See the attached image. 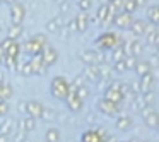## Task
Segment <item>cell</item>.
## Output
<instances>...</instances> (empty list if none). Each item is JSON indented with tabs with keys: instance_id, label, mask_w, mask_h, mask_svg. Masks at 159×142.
Instances as JSON below:
<instances>
[{
	"instance_id": "obj_1",
	"label": "cell",
	"mask_w": 159,
	"mask_h": 142,
	"mask_svg": "<svg viewBox=\"0 0 159 142\" xmlns=\"http://www.w3.org/2000/svg\"><path fill=\"white\" fill-rule=\"evenodd\" d=\"M50 93H52V96L57 98V99H67V96H69V93H70V84L67 82V79L62 76L53 77L52 84H50Z\"/></svg>"
},
{
	"instance_id": "obj_2",
	"label": "cell",
	"mask_w": 159,
	"mask_h": 142,
	"mask_svg": "<svg viewBox=\"0 0 159 142\" xmlns=\"http://www.w3.org/2000/svg\"><path fill=\"white\" fill-rule=\"evenodd\" d=\"M46 45V38L43 34H34L33 38H29L28 41L22 45V48H24L26 53H29V55H39V53L43 52V48H45Z\"/></svg>"
},
{
	"instance_id": "obj_3",
	"label": "cell",
	"mask_w": 159,
	"mask_h": 142,
	"mask_svg": "<svg viewBox=\"0 0 159 142\" xmlns=\"http://www.w3.org/2000/svg\"><path fill=\"white\" fill-rule=\"evenodd\" d=\"M9 12H11V21H12V24H21L22 19L26 17V9H24V5H22V4H17V2L11 4Z\"/></svg>"
},
{
	"instance_id": "obj_4",
	"label": "cell",
	"mask_w": 159,
	"mask_h": 142,
	"mask_svg": "<svg viewBox=\"0 0 159 142\" xmlns=\"http://www.w3.org/2000/svg\"><path fill=\"white\" fill-rule=\"evenodd\" d=\"M43 111H45V108H43V104L39 101H36V99L26 101V115H29L33 118H41Z\"/></svg>"
},
{
	"instance_id": "obj_5",
	"label": "cell",
	"mask_w": 159,
	"mask_h": 142,
	"mask_svg": "<svg viewBox=\"0 0 159 142\" xmlns=\"http://www.w3.org/2000/svg\"><path fill=\"white\" fill-rule=\"evenodd\" d=\"M39 55H41V58H43V62H45L46 67L53 65V63L57 62V58H58V53H57V50L53 48L52 45H48V43L45 45V48H43V52L39 53Z\"/></svg>"
},
{
	"instance_id": "obj_6",
	"label": "cell",
	"mask_w": 159,
	"mask_h": 142,
	"mask_svg": "<svg viewBox=\"0 0 159 142\" xmlns=\"http://www.w3.org/2000/svg\"><path fill=\"white\" fill-rule=\"evenodd\" d=\"M29 65H31L33 76H41V74H45L46 69H48V67L45 65V62H43L41 55H31V58H29Z\"/></svg>"
},
{
	"instance_id": "obj_7",
	"label": "cell",
	"mask_w": 159,
	"mask_h": 142,
	"mask_svg": "<svg viewBox=\"0 0 159 142\" xmlns=\"http://www.w3.org/2000/svg\"><path fill=\"white\" fill-rule=\"evenodd\" d=\"M14 94V89H12L11 82H0V101H9Z\"/></svg>"
},
{
	"instance_id": "obj_8",
	"label": "cell",
	"mask_w": 159,
	"mask_h": 142,
	"mask_svg": "<svg viewBox=\"0 0 159 142\" xmlns=\"http://www.w3.org/2000/svg\"><path fill=\"white\" fill-rule=\"evenodd\" d=\"M21 36H22V26L21 24H11L7 28V38L19 41V38H21Z\"/></svg>"
},
{
	"instance_id": "obj_9",
	"label": "cell",
	"mask_w": 159,
	"mask_h": 142,
	"mask_svg": "<svg viewBox=\"0 0 159 142\" xmlns=\"http://www.w3.org/2000/svg\"><path fill=\"white\" fill-rule=\"evenodd\" d=\"M21 50H22V45L19 41H16V39H12L11 45H9L7 52H5V55L9 57H14V58H17L19 55H21Z\"/></svg>"
},
{
	"instance_id": "obj_10",
	"label": "cell",
	"mask_w": 159,
	"mask_h": 142,
	"mask_svg": "<svg viewBox=\"0 0 159 142\" xmlns=\"http://www.w3.org/2000/svg\"><path fill=\"white\" fill-rule=\"evenodd\" d=\"M12 127H14V118L4 117V120H2V123H0V134L9 135V134H11V130H12Z\"/></svg>"
},
{
	"instance_id": "obj_11",
	"label": "cell",
	"mask_w": 159,
	"mask_h": 142,
	"mask_svg": "<svg viewBox=\"0 0 159 142\" xmlns=\"http://www.w3.org/2000/svg\"><path fill=\"white\" fill-rule=\"evenodd\" d=\"M17 58H19V57H17ZM17 58L5 55V58H4V67H5L7 70H11V72H16V70H17Z\"/></svg>"
},
{
	"instance_id": "obj_12",
	"label": "cell",
	"mask_w": 159,
	"mask_h": 142,
	"mask_svg": "<svg viewBox=\"0 0 159 142\" xmlns=\"http://www.w3.org/2000/svg\"><path fill=\"white\" fill-rule=\"evenodd\" d=\"M58 139H60V132L57 130V128L46 130V134H45V140L46 142H58Z\"/></svg>"
},
{
	"instance_id": "obj_13",
	"label": "cell",
	"mask_w": 159,
	"mask_h": 142,
	"mask_svg": "<svg viewBox=\"0 0 159 142\" xmlns=\"http://www.w3.org/2000/svg\"><path fill=\"white\" fill-rule=\"evenodd\" d=\"M74 22H75V29H77V31H84V29H86V26H87V17H86V14H79Z\"/></svg>"
},
{
	"instance_id": "obj_14",
	"label": "cell",
	"mask_w": 159,
	"mask_h": 142,
	"mask_svg": "<svg viewBox=\"0 0 159 142\" xmlns=\"http://www.w3.org/2000/svg\"><path fill=\"white\" fill-rule=\"evenodd\" d=\"M22 123H24V130L26 132H31V130H34V127H36V118L26 115V117L22 118Z\"/></svg>"
},
{
	"instance_id": "obj_15",
	"label": "cell",
	"mask_w": 159,
	"mask_h": 142,
	"mask_svg": "<svg viewBox=\"0 0 159 142\" xmlns=\"http://www.w3.org/2000/svg\"><path fill=\"white\" fill-rule=\"evenodd\" d=\"M58 26H60L58 19L53 17V19H50V21L46 22V31H48V33H57V31H58Z\"/></svg>"
},
{
	"instance_id": "obj_16",
	"label": "cell",
	"mask_w": 159,
	"mask_h": 142,
	"mask_svg": "<svg viewBox=\"0 0 159 142\" xmlns=\"http://www.w3.org/2000/svg\"><path fill=\"white\" fill-rule=\"evenodd\" d=\"M28 134L29 132H26V130H16L14 132V142H26Z\"/></svg>"
},
{
	"instance_id": "obj_17",
	"label": "cell",
	"mask_w": 159,
	"mask_h": 142,
	"mask_svg": "<svg viewBox=\"0 0 159 142\" xmlns=\"http://www.w3.org/2000/svg\"><path fill=\"white\" fill-rule=\"evenodd\" d=\"M9 111V104L7 101H0V118H4Z\"/></svg>"
},
{
	"instance_id": "obj_18",
	"label": "cell",
	"mask_w": 159,
	"mask_h": 142,
	"mask_svg": "<svg viewBox=\"0 0 159 142\" xmlns=\"http://www.w3.org/2000/svg\"><path fill=\"white\" fill-rule=\"evenodd\" d=\"M53 117H55V115H53V111L48 110V108H45V111H43V117H41L43 120H48V121H50V120H53Z\"/></svg>"
},
{
	"instance_id": "obj_19",
	"label": "cell",
	"mask_w": 159,
	"mask_h": 142,
	"mask_svg": "<svg viewBox=\"0 0 159 142\" xmlns=\"http://www.w3.org/2000/svg\"><path fill=\"white\" fill-rule=\"evenodd\" d=\"M91 5V0H79V7L82 9V11H87Z\"/></svg>"
},
{
	"instance_id": "obj_20",
	"label": "cell",
	"mask_w": 159,
	"mask_h": 142,
	"mask_svg": "<svg viewBox=\"0 0 159 142\" xmlns=\"http://www.w3.org/2000/svg\"><path fill=\"white\" fill-rule=\"evenodd\" d=\"M17 108H19V111H21V113H26V101H19Z\"/></svg>"
},
{
	"instance_id": "obj_21",
	"label": "cell",
	"mask_w": 159,
	"mask_h": 142,
	"mask_svg": "<svg viewBox=\"0 0 159 142\" xmlns=\"http://www.w3.org/2000/svg\"><path fill=\"white\" fill-rule=\"evenodd\" d=\"M4 58H5V53L2 52V48H0V65H4Z\"/></svg>"
},
{
	"instance_id": "obj_22",
	"label": "cell",
	"mask_w": 159,
	"mask_h": 142,
	"mask_svg": "<svg viewBox=\"0 0 159 142\" xmlns=\"http://www.w3.org/2000/svg\"><path fill=\"white\" fill-rule=\"evenodd\" d=\"M0 142H9V135H4V134H0Z\"/></svg>"
},
{
	"instance_id": "obj_23",
	"label": "cell",
	"mask_w": 159,
	"mask_h": 142,
	"mask_svg": "<svg viewBox=\"0 0 159 142\" xmlns=\"http://www.w3.org/2000/svg\"><path fill=\"white\" fill-rule=\"evenodd\" d=\"M0 82H5V72L0 70Z\"/></svg>"
},
{
	"instance_id": "obj_24",
	"label": "cell",
	"mask_w": 159,
	"mask_h": 142,
	"mask_svg": "<svg viewBox=\"0 0 159 142\" xmlns=\"http://www.w3.org/2000/svg\"><path fill=\"white\" fill-rule=\"evenodd\" d=\"M2 2H7V4H14V0H2Z\"/></svg>"
},
{
	"instance_id": "obj_25",
	"label": "cell",
	"mask_w": 159,
	"mask_h": 142,
	"mask_svg": "<svg viewBox=\"0 0 159 142\" xmlns=\"http://www.w3.org/2000/svg\"><path fill=\"white\" fill-rule=\"evenodd\" d=\"M0 34H2V26H0Z\"/></svg>"
}]
</instances>
